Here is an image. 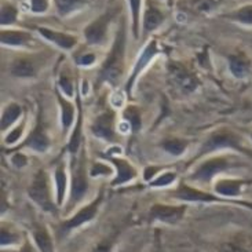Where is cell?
Instances as JSON below:
<instances>
[{"label": "cell", "instance_id": "6da1fadb", "mask_svg": "<svg viewBox=\"0 0 252 252\" xmlns=\"http://www.w3.org/2000/svg\"><path fill=\"white\" fill-rule=\"evenodd\" d=\"M124 50H126V29L123 24L120 31L117 32L113 47L99 72V79L102 82L116 84L120 80L124 68Z\"/></svg>", "mask_w": 252, "mask_h": 252}, {"label": "cell", "instance_id": "7a4b0ae2", "mask_svg": "<svg viewBox=\"0 0 252 252\" xmlns=\"http://www.w3.org/2000/svg\"><path fill=\"white\" fill-rule=\"evenodd\" d=\"M28 193H29V197L32 198L41 210L55 214L57 208L51 200V193H50V188H48V178L44 171H39L34 175Z\"/></svg>", "mask_w": 252, "mask_h": 252}, {"label": "cell", "instance_id": "3957f363", "mask_svg": "<svg viewBox=\"0 0 252 252\" xmlns=\"http://www.w3.org/2000/svg\"><path fill=\"white\" fill-rule=\"evenodd\" d=\"M168 73L172 84L184 94H190L198 87V80L196 75H193L182 63L171 62L168 65Z\"/></svg>", "mask_w": 252, "mask_h": 252}, {"label": "cell", "instance_id": "277c9868", "mask_svg": "<svg viewBox=\"0 0 252 252\" xmlns=\"http://www.w3.org/2000/svg\"><path fill=\"white\" fill-rule=\"evenodd\" d=\"M102 198L103 194L101 193L98 198H95L91 204L86 205L84 208H82L80 211L77 212L76 215H73L72 218L68 219L66 222H63L61 226V230L60 233H68L70 230H73V229H77V227H80L84 223H87L90 222L91 219H94V217L96 215V212L99 210V207H101V203H102Z\"/></svg>", "mask_w": 252, "mask_h": 252}, {"label": "cell", "instance_id": "5b68a950", "mask_svg": "<svg viewBox=\"0 0 252 252\" xmlns=\"http://www.w3.org/2000/svg\"><path fill=\"white\" fill-rule=\"evenodd\" d=\"M87 178H86V158L84 153H82V157L79 160V163L76 164L72 174V193H70V205L79 203L86 191H87Z\"/></svg>", "mask_w": 252, "mask_h": 252}, {"label": "cell", "instance_id": "8992f818", "mask_svg": "<svg viewBox=\"0 0 252 252\" xmlns=\"http://www.w3.org/2000/svg\"><path fill=\"white\" fill-rule=\"evenodd\" d=\"M185 211H186V205H164V204H155L150 210V217L152 219H156L164 223H178L181 219L184 218Z\"/></svg>", "mask_w": 252, "mask_h": 252}, {"label": "cell", "instance_id": "52a82bcc", "mask_svg": "<svg viewBox=\"0 0 252 252\" xmlns=\"http://www.w3.org/2000/svg\"><path fill=\"white\" fill-rule=\"evenodd\" d=\"M227 167H229V163H227V160L223 158V157L211 158V160H207V161L201 164L197 170L194 171V174H193L191 178L193 179H197L200 182H210L217 174L225 171Z\"/></svg>", "mask_w": 252, "mask_h": 252}, {"label": "cell", "instance_id": "ba28073f", "mask_svg": "<svg viewBox=\"0 0 252 252\" xmlns=\"http://www.w3.org/2000/svg\"><path fill=\"white\" fill-rule=\"evenodd\" d=\"M110 18H112L110 13L103 14L101 17H98L95 21H93L89 27L84 29V36L90 44H99L105 40Z\"/></svg>", "mask_w": 252, "mask_h": 252}, {"label": "cell", "instance_id": "9c48e42d", "mask_svg": "<svg viewBox=\"0 0 252 252\" xmlns=\"http://www.w3.org/2000/svg\"><path fill=\"white\" fill-rule=\"evenodd\" d=\"M91 129L95 136L113 141L115 139V113L112 110H108L102 115H99L95 119Z\"/></svg>", "mask_w": 252, "mask_h": 252}, {"label": "cell", "instance_id": "30bf717a", "mask_svg": "<svg viewBox=\"0 0 252 252\" xmlns=\"http://www.w3.org/2000/svg\"><path fill=\"white\" fill-rule=\"evenodd\" d=\"M220 148H239V138L232 132L220 131V132L214 134L205 142L201 152L205 153V152H211V150L220 149Z\"/></svg>", "mask_w": 252, "mask_h": 252}, {"label": "cell", "instance_id": "8fae6325", "mask_svg": "<svg viewBox=\"0 0 252 252\" xmlns=\"http://www.w3.org/2000/svg\"><path fill=\"white\" fill-rule=\"evenodd\" d=\"M175 197L182 200V201H193V203H212V201H219L218 197L212 196L210 193L197 190L194 188H190L188 185H181L175 191Z\"/></svg>", "mask_w": 252, "mask_h": 252}, {"label": "cell", "instance_id": "7c38bea8", "mask_svg": "<svg viewBox=\"0 0 252 252\" xmlns=\"http://www.w3.org/2000/svg\"><path fill=\"white\" fill-rule=\"evenodd\" d=\"M156 54H157V43L153 40V41H150L149 44L145 47L143 53L141 54V57H139L138 62H136L135 68H134V70H132V75H131L128 83H127V91H128V93L131 91V89H132V86H134V83H135L138 75L142 72L143 69H145V66L152 61V58H153Z\"/></svg>", "mask_w": 252, "mask_h": 252}, {"label": "cell", "instance_id": "4fadbf2b", "mask_svg": "<svg viewBox=\"0 0 252 252\" xmlns=\"http://www.w3.org/2000/svg\"><path fill=\"white\" fill-rule=\"evenodd\" d=\"M39 32L43 34L47 40L53 41L57 46L65 48V50H70L77 43V39L75 36L68 33H62V32H57V31H51L47 28H39Z\"/></svg>", "mask_w": 252, "mask_h": 252}, {"label": "cell", "instance_id": "5bb4252c", "mask_svg": "<svg viewBox=\"0 0 252 252\" xmlns=\"http://www.w3.org/2000/svg\"><path fill=\"white\" fill-rule=\"evenodd\" d=\"M164 21V14L161 13V10L153 4V3H148V7L145 10V14H143V31L148 33V32H152L155 31L156 28H158L161 25V22Z\"/></svg>", "mask_w": 252, "mask_h": 252}, {"label": "cell", "instance_id": "9a60e30c", "mask_svg": "<svg viewBox=\"0 0 252 252\" xmlns=\"http://www.w3.org/2000/svg\"><path fill=\"white\" fill-rule=\"evenodd\" d=\"M37 61L34 58H18L11 63V73L18 77H31L37 72Z\"/></svg>", "mask_w": 252, "mask_h": 252}, {"label": "cell", "instance_id": "2e32d148", "mask_svg": "<svg viewBox=\"0 0 252 252\" xmlns=\"http://www.w3.org/2000/svg\"><path fill=\"white\" fill-rule=\"evenodd\" d=\"M25 145L28 148H32L33 150H36V152H46L48 149L50 141H48L47 135L44 132V126L41 124L40 120L32 131V134L29 135Z\"/></svg>", "mask_w": 252, "mask_h": 252}, {"label": "cell", "instance_id": "e0dca14e", "mask_svg": "<svg viewBox=\"0 0 252 252\" xmlns=\"http://www.w3.org/2000/svg\"><path fill=\"white\" fill-rule=\"evenodd\" d=\"M246 185L244 181H239V179H222L218 181L215 185V191L222 196H227V197H234L239 196L241 193L243 186Z\"/></svg>", "mask_w": 252, "mask_h": 252}, {"label": "cell", "instance_id": "ac0fdd59", "mask_svg": "<svg viewBox=\"0 0 252 252\" xmlns=\"http://www.w3.org/2000/svg\"><path fill=\"white\" fill-rule=\"evenodd\" d=\"M110 160H112V163L115 164L117 168V177L113 181V185H122L124 182H128V181L135 178V170L126 160H123V158H116V157H113Z\"/></svg>", "mask_w": 252, "mask_h": 252}, {"label": "cell", "instance_id": "d6986e66", "mask_svg": "<svg viewBox=\"0 0 252 252\" xmlns=\"http://www.w3.org/2000/svg\"><path fill=\"white\" fill-rule=\"evenodd\" d=\"M33 239L40 252H54L53 239L44 226H36L33 229Z\"/></svg>", "mask_w": 252, "mask_h": 252}, {"label": "cell", "instance_id": "ffe728a7", "mask_svg": "<svg viewBox=\"0 0 252 252\" xmlns=\"http://www.w3.org/2000/svg\"><path fill=\"white\" fill-rule=\"evenodd\" d=\"M1 43L6 46H22L32 39V36L22 31H1Z\"/></svg>", "mask_w": 252, "mask_h": 252}, {"label": "cell", "instance_id": "44dd1931", "mask_svg": "<svg viewBox=\"0 0 252 252\" xmlns=\"http://www.w3.org/2000/svg\"><path fill=\"white\" fill-rule=\"evenodd\" d=\"M230 70L236 77H244L250 70V61L244 54H234L229 57Z\"/></svg>", "mask_w": 252, "mask_h": 252}, {"label": "cell", "instance_id": "7402d4cb", "mask_svg": "<svg viewBox=\"0 0 252 252\" xmlns=\"http://www.w3.org/2000/svg\"><path fill=\"white\" fill-rule=\"evenodd\" d=\"M21 116V106L17 103H10L7 106L4 112H3V116H1V128L6 129L10 126H13L18 117Z\"/></svg>", "mask_w": 252, "mask_h": 252}, {"label": "cell", "instance_id": "603a6c76", "mask_svg": "<svg viewBox=\"0 0 252 252\" xmlns=\"http://www.w3.org/2000/svg\"><path fill=\"white\" fill-rule=\"evenodd\" d=\"M57 10L61 15H68L75 10L83 7L89 0H54Z\"/></svg>", "mask_w": 252, "mask_h": 252}, {"label": "cell", "instance_id": "cb8c5ba5", "mask_svg": "<svg viewBox=\"0 0 252 252\" xmlns=\"http://www.w3.org/2000/svg\"><path fill=\"white\" fill-rule=\"evenodd\" d=\"M55 182H57V196H58V205L62 204L63 196H65V189H66V175H65V167L58 165L55 170Z\"/></svg>", "mask_w": 252, "mask_h": 252}, {"label": "cell", "instance_id": "d4e9b609", "mask_svg": "<svg viewBox=\"0 0 252 252\" xmlns=\"http://www.w3.org/2000/svg\"><path fill=\"white\" fill-rule=\"evenodd\" d=\"M58 101L61 103L62 109V126L63 128L68 129L70 127V124L73 122V116H75V108L72 103H69L66 99H63L61 95H58Z\"/></svg>", "mask_w": 252, "mask_h": 252}, {"label": "cell", "instance_id": "484cf974", "mask_svg": "<svg viewBox=\"0 0 252 252\" xmlns=\"http://www.w3.org/2000/svg\"><path fill=\"white\" fill-rule=\"evenodd\" d=\"M229 18L241 22V24H246V25H252V4H247L243 6L239 10H236L234 13L229 14L227 15Z\"/></svg>", "mask_w": 252, "mask_h": 252}, {"label": "cell", "instance_id": "4316f807", "mask_svg": "<svg viewBox=\"0 0 252 252\" xmlns=\"http://www.w3.org/2000/svg\"><path fill=\"white\" fill-rule=\"evenodd\" d=\"M186 146H188V143L182 141V139H177V138H174V139H167V141H164L163 142V148L165 152H168L171 155H174V156H179V155H182L186 149Z\"/></svg>", "mask_w": 252, "mask_h": 252}, {"label": "cell", "instance_id": "83f0119b", "mask_svg": "<svg viewBox=\"0 0 252 252\" xmlns=\"http://www.w3.org/2000/svg\"><path fill=\"white\" fill-rule=\"evenodd\" d=\"M124 117H126V120L131 124V127L134 131H138V129L141 128V126H142V120H141V113H139V110L136 109L135 106H129L126 109L124 112Z\"/></svg>", "mask_w": 252, "mask_h": 252}, {"label": "cell", "instance_id": "f1b7e54d", "mask_svg": "<svg viewBox=\"0 0 252 252\" xmlns=\"http://www.w3.org/2000/svg\"><path fill=\"white\" fill-rule=\"evenodd\" d=\"M18 10L13 4H3L1 6V25H11L17 20Z\"/></svg>", "mask_w": 252, "mask_h": 252}, {"label": "cell", "instance_id": "f546056e", "mask_svg": "<svg viewBox=\"0 0 252 252\" xmlns=\"http://www.w3.org/2000/svg\"><path fill=\"white\" fill-rule=\"evenodd\" d=\"M131 14H132V31L134 36L138 37L139 32V14H141V0H129Z\"/></svg>", "mask_w": 252, "mask_h": 252}, {"label": "cell", "instance_id": "4dcf8cb0", "mask_svg": "<svg viewBox=\"0 0 252 252\" xmlns=\"http://www.w3.org/2000/svg\"><path fill=\"white\" fill-rule=\"evenodd\" d=\"M220 0H193V8L198 13H210L218 6Z\"/></svg>", "mask_w": 252, "mask_h": 252}, {"label": "cell", "instance_id": "1f68e13d", "mask_svg": "<svg viewBox=\"0 0 252 252\" xmlns=\"http://www.w3.org/2000/svg\"><path fill=\"white\" fill-rule=\"evenodd\" d=\"M60 87L63 91V94L68 96L73 95V90H75V86H73V80L72 77L66 73H62L61 79H60Z\"/></svg>", "mask_w": 252, "mask_h": 252}, {"label": "cell", "instance_id": "d6a6232c", "mask_svg": "<svg viewBox=\"0 0 252 252\" xmlns=\"http://www.w3.org/2000/svg\"><path fill=\"white\" fill-rule=\"evenodd\" d=\"M175 174L174 172H165L163 174L161 177H158L157 179H155L153 182H150L152 186H155V188H160V186H167V185H170L171 182H174L175 181Z\"/></svg>", "mask_w": 252, "mask_h": 252}, {"label": "cell", "instance_id": "836d02e7", "mask_svg": "<svg viewBox=\"0 0 252 252\" xmlns=\"http://www.w3.org/2000/svg\"><path fill=\"white\" fill-rule=\"evenodd\" d=\"M17 241H18V236L15 233L11 232L10 229L7 230L6 227L3 226L1 227V246H11V244L17 243Z\"/></svg>", "mask_w": 252, "mask_h": 252}, {"label": "cell", "instance_id": "e575fe53", "mask_svg": "<svg viewBox=\"0 0 252 252\" xmlns=\"http://www.w3.org/2000/svg\"><path fill=\"white\" fill-rule=\"evenodd\" d=\"M48 8V0H31V10L33 13H44Z\"/></svg>", "mask_w": 252, "mask_h": 252}, {"label": "cell", "instance_id": "d590c367", "mask_svg": "<svg viewBox=\"0 0 252 252\" xmlns=\"http://www.w3.org/2000/svg\"><path fill=\"white\" fill-rule=\"evenodd\" d=\"M112 241H102V243H99L98 246L93 250L91 252H112Z\"/></svg>", "mask_w": 252, "mask_h": 252}, {"label": "cell", "instance_id": "8d00e7d4", "mask_svg": "<svg viewBox=\"0 0 252 252\" xmlns=\"http://www.w3.org/2000/svg\"><path fill=\"white\" fill-rule=\"evenodd\" d=\"M109 171L110 170L106 165H103V164L101 163H96L95 165L93 167L91 175H94V177H95V175H99V174H105V175H106V174H109Z\"/></svg>", "mask_w": 252, "mask_h": 252}, {"label": "cell", "instance_id": "74e56055", "mask_svg": "<svg viewBox=\"0 0 252 252\" xmlns=\"http://www.w3.org/2000/svg\"><path fill=\"white\" fill-rule=\"evenodd\" d=\"M94 61H95V55L94 54H84V55H82L79 60H77V62H79L80 65H86V66L93 65V63H94Z\"/></svg>", "mask_w": 252, "mask_h": 252}, {"label": "cell", "instance_id": "f35d334b", "mask_svg": "<svg viewBox=\"0 0 252 252\" xmlns=\"http://www.w3.org/2000/svg\"><path fill=\"white\" fill-rule=\"evenodd\" d=\"M22 129H24V127H17V128L14 129L13 132L10 134V135H7V139L6 142L7 143H14L18 138L21 136V134H22Z\"/></svg>", "mask_w": 252, "mask_h": 252}, {"label": "cell", "instance_id": "ab89813d", "mask_svg": "<svg viewBox=\"0 0 252 252\" xmlns=\"http://www.w3.org/2000/svg\"><path fill=\"white\" fill-rule=\"evenodd\" d=\"M13 163L17 165V167H21V165H24L25 164V157L22 156V155H15L13 157Z\"/></svg>", "mask_w": 252, "mask_h": 252}, {"label": "cell", "instance_id": "60d3db41", "mask_svg": "<svg viewBox=\"0 0 252 252\" xmlns=\"http://www.w3.org/2000/svg\"><path fill=\"white\" fill-rule=\"evenodd\" d=\"M18 252H36V250H34L33 247L31 246V243H29V241H27L24 246L21 247V250Z\"/></svg>", "mask_w": 252, "mask_h": 252}, {"label": "cell", "instance_id": "b9f144b4", "mask_svg": "<svg viewBox=\"0 0 252 252\" xmlns=\"http://www.w3.org/2000/svg\"><path fill=\"white\" fill-rule=\"evenodd\" d=\"M155 252H158V251H155Z\"/></svg>", "mask_w": 252, "mask_h": 252}, {"label": "cell", "instance_id": "7bdbcfd3", "mask_svg": "<svg viewBox=\"0 0 252 252\" xmlns=\"http://www.w3.org/2000/svg\"><path fill=\"white\" fill-rule=\"evenodd\" d=\"M168 1H171V0H168Z\"/></svg>", "mask_w": 252, "mask_h": 252}]
</instances>
